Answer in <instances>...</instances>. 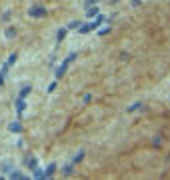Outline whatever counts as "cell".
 Returning a JSON list of instances; mask_svg holds the SVG:
<instances>
[{
	"mask_svg": "<svg viewBox=\"0 0 170 180\" xmlns=\"http://www.w3.org/2000/svg\"><path fill=\"white\" fill-rule=\"evenodd\" d=\"M80 26V20H72L70 24H68V28H78Z\"/></svg>",
	"mask_w": 170,
	"mask_h": 180,
	"instance_id": "19",
	"label": "cell"
},
{
	"mask_svg": "<svg viewBox=\"0 0 170 180\" xmlns=\"http://www.w3.org/2000/svg\"><path fill=\"white\" fill-rule=\"evenodd\" d=\"M36 162H38V160L34 158V156H26V160H24L26 168H30V170H34V168H36Z\"/></svg>",
	"mask_w": 170,
	"mask_h": 180,
	"instance_id": "4",
	"label": "cell"
},
{
	"mask_svg": "<svg viewBox=\"0 0 170 180\" xmlns=\"http://www.w3.org/2000/svg\"><path fill=\"white\" fill-rule=\"evenodd\" d=\"M8 130H10V132H22V124H20L18 120H16V122H10V124H8Z\"/></svg>",
	"mask_w": 170,
	"mask_h": 180,
	"instance_id": "5",
	"label": "cell"
},
{
	"mask_svg": "<svg viewBox=\"0 0 170 180\" xmlns=\"http://www.w3.org/2000/svg\"><path fill=\"white\" fill-rule=\"evenodd\" d=\"M64 36H66V28H60V30H58V36H56V38H58V42H62V40H64Z\"/></svg>",
	"mask_w": 170,
	"mask_h": 180,
	"instance_id": "14",
	"label": "cell"
},
{
	"mask_svg": "<svg viewBox=\"0 0 170 180\" xmlns=\"http://www.w3.org/2000/svg\"><path fill=\"white\" fill-rule=\"evenodd\" d=\"M86 14H88V18H92V16H96V14H98V8H96V6H88Z\"/></svg>",
	"mask_w": 170,
	"mask_h": 180,
	"instance_id": "11",
	"label": "cell"
},
{
	"mask_svg": "<svg viewBox=\"0 0 170 180\" xmlns=\"http://www.w3.org/2000/svg\"><path fill=\"white\" fill-rule=\"evenodd\" d=\"M24 108H26V102H24V98H16V116L18 118H22L24 116Z\"/></svg>",
	"mask_w": 170,
	"mask_h": 180,
	"instance_id": "2",
	"label": "cell"
},
{
	"mask_svg": "<svg viewBox=\"0 0 170 180\" xmlns=\"http://www.w3.org/2000/svg\"><path fill=\"white\" fill-rule=\"evenodd\" d=\"M30 92H32V86H30V84H26V86H24L22 90H20V94H18V96H20V98H26V96H28Z\"/></svg>",
	"mask_w": 170,
	"mask_h": 180,
	"instance_id": "8",
	"label": "cell"
},
{
	"mask_svg": "<svg viewBox=\"0 0 170 180\" xmlns=\"http://www.w3.org/2000/svg\"><path fill=\"white\" fill-rule=\"evenodd\" d=\"M34 178H44V170H40V168H34Z\"/></svg>",
	"mask_w": 170,
	"mask_h": 180,
	"instance_id": "13",
	"label": "cell"
},
{
	"mask_svg": "<svg viewBox=\"0 0 170 180\" xmlns=\"http://www.w3.org/2000/svg\"><path fill=\"white\" fill-rule=\"evenodd\" d=\"M80 34H86V32H90V30H94V28H92V24H80Z\"/></svg>",
	"mask_w": 170,
	"mask_h": 180,
	"instance_id": "10",
	"label": "cell"
},
{
	"mask_svg": "<svg viewBox=\"0 0 170 180\" xmlns=\"http://www.w3.org/2000/svg\"><path fill=\"white\" fill-rule=\"evenodd\" d=\"M10 178H12V180H22V178H24V174L18 172V170H10Z\"/></svg>",
	"mask_w": 170,
	"mask_h": 180,
	"instance_id": "9",
	"label": "cell"
},
{
	"mask_svg": "<svg viewBox=\"0 0 170 180\" xmlns=\"http://www.w3.org/2000/svg\"><path fill=\"white\" fill-rule=\"evenodd\" d=\"M94 2H98V0H94Z\"/></svg>",
	"mask_w": 170,
	"mask_h": 180,
	"instance_id": "23",
	"label": "cell"
},
{
	"mask_svg": "<svg viewBox=\"0 0 170 180\" xmlns=\"http://www.w3.org/2000/svg\"><path fill=\"white\" fill-rule=\"evenodd\" d=\"M54 172H56V164H48V168L44 170V178H52Z\"/></svg>",
	"mask_w": 170,
	"mask_h": 180,
	"instance_id": "6",
	"label": "cell"
},
{
	"mask_svg": "<svg viewBox=\"0 0 170 180\" xmlns=\"http://www.w3.org/2000/svg\"><path fill=\"white\" fill-rule=\"evenodd\" d=\"M104 16H102V14H96V20H94V22H90V24H92V28H94V30H96V28H98L100 26V24H102V22H104Z\"/></svg>",
	"mask_w": 170,
	"mask_h": 180,
	"instance_id": "7",
	"label": "cell"
},
{
	"mask_svg": "<svg viewBox=\"0 0 170 180\" xmlns=\"http://www.w3.org/2000/svg\"><path fill=\"white\" fill-rule=\"evenodd\" d=\"M62 172H64V174H70L72 172V166H64V168H62Z\"/></svg>",
	"mask_w": 170,
	"mask_h": 180,
	"instance_id": "20",
	"label": "cell"
},
{
	"mask_svg": "<svg viewBox=\"0 0 170 180\" xmlns=\"http://www.w3.org/2000/svg\"><path fill=\"white\" fill-rule=\"evenodd\" d=\"M108 32H110V26H104V28H100L98 30V36H106Z\"/></svg>",
	"mask_w": 170,
	"mask_h": 180,
	"instance_id": "15",
	"label": "cell"
},
{
	"mask_svg": "<svg viewBox=\"0 0 170 180\" xmlns=\"http://www.w3.org/2000/svg\"><path fill=\"white\" fill-rule=\"evenodd\" d=\"M2 20H10V12H4V14H2Z\"/></svg>",
	"mask_w": 170,
	"mask_h": 180,
	"instance_id": "21",
	"label": "cell"
},
{
	"mask_svg": "<svg viewBox=\"0 0 170 180\" xmlns=\"http://www.w3.org/2000/svg\"><path fill=\"white\" fill-rule=\"evenodd\" d=\"M16 58H18V54H12V56H10V58H8V66H10V64H14V62H16Z\"/></svg>",
	"mask_w": 170,
	"mask_h": 180,
	"instance_id": "18",
	"label": "cell"
},
{
	"mask_svg": "<svg viewBox=\"0 0 170 180\" xmlns=\"http://www.w3.org/2000/svg\"><path fill=\"white\" fill-rule=\"evenodd\" d=\"M74 60H76V52H72L70 56H68V58H66L58 68H56V78H62V76H64V74H66V68H68V64H70V62H74Z\"/></svg>",
	"mask_w": 170,
	"mask_h": 180,
	"instance_id": "1",
	"label": "cell"
},
{
	"mask_svg": "<svg viewBox=\"0 0 170 180\" xmlns=\"http://www.w3.org/2000/svg\"><path fill=\"white\" fill-rule=\"evenodd\" d=\"M30 16H32V18L46 16V8H42V6H32V8H30Z\"/></svg>",
	"mask_w": 170,
	"mask_h": 180,
	"instance_id": "3",
	"label": "cell"
},
{
	"mask_svg": "<svg viewBox=\"0 0 170 180\" xmlns=\"http://www.w3.org/2000/svg\"><path fill=\"white\" fill-rule=\"evenodd\" d=\"M0 84H4V72H0Z\"/></svg>",
	"mask_w": 170,
	"mask_h": 180,
	"instance_id": "22",
	"label": "cell"
},
{
	"mask_svg": "<svg viewBox=\"0 0 170 180\" xmlns=\"http://www.w3.org/2000/svg\"><path fill=\"white\" fill-rule=\"evenodd\" d=\"M82 158H84V150H80V152L76 154V156H74V160H72V164H78V162H80Z\"/></svg>",
	"mask_w": 170,
	"mask_h": 180,
	"instance_id": "12",
	"label": "cell"
},
{
	"mask_svg": "<svg viewBox=\"0 0 170 180\" xmlns=\"http://www.w3.org/2000/svg\"><path fill=\"white\" fill-rule=\"evenodd\" d=\"M140 108H142V104H140V102H136V104H132V106L128 108V112H134V110H140Z\"/></svg>",
	"mask_w": 170,
	"mask_h": 180,
	"instance_id": "16",
	"label": "cell"
},
{
	"mask_svg": "<svg viewBox=\"0 0 170 180\" xmlns=\"http://www.w3.org/2000/svg\"><path fill=\"white\" fill-rule=\"evenodd\" d=\"M6 36H8V38H14V36H16V30H14V28H8V30H6Z\"/></svg>",
	"mask_w": 170,
	"mask_h": 180,
	"instance_id": "17",
	"label": "cell"
},
{
	"mask_svg": "<svg viewBox=\"0 0 170 180\" xmlns=\"http://www.w3.org/2000/svg\"><path fill=\"white\" fill-rule=\"evenodd\" d=\"M114 2H116V0H114Z\"/></svg>",
	"mask_w": 170,
	"mask_h": 180,
	"instance_id": "24",
	"label": "cell"
}]
</instances>
